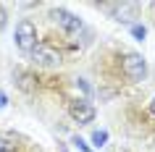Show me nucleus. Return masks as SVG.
I'll list each match as a JSON object with an SVG mask.
<instances>
[{
    "label": "nucleus",
    "instance_id": "1",
    "mask_svg": "<svg viewBox=\"0 0 155 152\" xmlns=\"http://www.w3.org/2000/svg\"><path fill=\"white\" fill-rule=\"evenodd\" d=\"M16 47L21 53H32L37 47V26L29 18H24V21L16 24Z\"/></svg>",
    "mask_w": 155,
    "mask_h": 152
},
{
    "label": "nucleus",
    "instance_id": "2",
    "mask_svg": "<svg viewBox=\"0 0 155 152\" xmlns=\"http://www.w3.org/2000/svg\"><path fill=\"white\" fill-rule=\"evenodd\" d=\"M121 66H124V73H126L129 81H142L147 76V63L139 53H126Z\"/></svg>",
    "mask_w": 155,
    "mask_h": 152
},
{
    "label": "nucleus",
    "instance_id": "3",
    "mask_svg": "<svg viewBox=\"0 0 155 152\" xmlns=\"http://www.w3.org/2000/svg\"><path fill=\"white\" fill-rule=\"evenodd\" d=\"M50 18H53L66 34H76L79 29H82V18L74 16V13H68L66 8H53L50 11Z\"/></svg>",
    "mask_w": 155,
    "mask_h": 152
},
{
    "label": "nucleus",
    "instance_id": "4",
    "mask_svg": "<svg viewBox=\"0 0 155 152\" xmlns=\"http://www.w3.org/2000/svg\"><path fill=\"white\" fill-rule=\"evenodd\" d=\"M68 115H71L76 123H92L95 121V108H92L87 100H74L68 105Z\"/></svg>",
    "mask_w": 155,
    "mask_h": 152
},
{
    "label": "nucleus",
    "instance_id": "5",
    "mask_svg": "<svg viewBox=\"0 0 155 152\" xmlns=\"http://www.w3.org/2000/svg\"><path fill=\"white\" fill-rule=\"evenodd\" d=\"M32 58L40 66H55V63H61V53L53 50L50 45H45V42H37V47L32 50Z\"/></svg>",
    "mask_w": 155,
    "mask_h": 152
},
{
    "label": "nucleus",
    "instance_id": "6",
    "mask_svg": "<svg viewBox=\"0 0 155 152\" xmlns=\"http://www.w3.org/2000/svg\"><path fill=\"white\" fill-rule=\"evenodd\" d=\"M108 11H113L118 21H131V18H134L137 5H131V3H121V5H108Z\"/></svg>",
    "mask_w": 155,
    "mask_h": 152
},
{
    "label": "nucleus",
    "instance_id": "7",
    "mask_svg": "<svg viewBox=\"0 0 155 152\" xmlns=\"http://www.w3.org/2000/svg\"><path fill=\"white\" fill-rule=\"evenodd\" d=\"M13 79H16V84L24 89V92H32V89H34V84H32L34 76H32V73H26V71H16V73H13Z\"/></svg>",
    "mask_w": 155,
    "mask_h": 152
},
{
    "label": "nucleus",
    "instance_id": "8",
    "mask_svg": "<svg viewBox=\"0 0 155 152\" xmlns=\"http://www.w3.org/2000/svg\"><path fill=\"white\" fill-rule=\"evenodd\" d=\"M105 142H108V131H103V128H97V131L92 134V144H95V147H103Z\"/></svg>",
    "mask_w": 155,
    "mask_h": 152
},
{
    "label": "nucleus",
    "instance_id": "9",
    "mask_svg": "<svg viewBox=\"0 0 155 152\" xmlns=\"http://www.w3.org/2000/svg\"><path fill=\"white\" fill-rule=\"evenodd\" d=\"M131 34H134V37L142 42V40L147 37V29H145V26H139V24H134V26H131Z\"/></svg>",
    "mask_w": 155,
    "mask_h": 152
},
{
    "label": "nucleus",
    "instance_id": "10",
    "mask_svg": "<svg viewBox=\"0 0 155 152\" xmlns=\"http://www.w3.org/2000/svg\"><path fill=\"white\" fill-rule=\"evenodd\" d=\"M74 144H76V147H79V150H82V152H92V150H90V144L84 142L82 136H74Z\"/></svg>",
    "mask_w": 155,
    "mask_h": 152
},
{
    "label": "nucleus",
    "instance_id": "11",
    "mask_svg": "<svg viewBox=\"0 0 155 152\" xmlns=\"http://www.w3.org/2000/svg\"><path fill=\"white\" fill-rule=\"evenodd\" d=\"M5 21H8V13H5V8H3V3H0V32L5 29Z\"/></svg>",
    "mask_w": 155,
    "mask_h": 152
},
{
    "label": "nucleus",
    "instance_id": "12",
    "mask_svg": "<svg viewBox=\"0 0 155 152\" xmlns=\"http://www.w3.org/2000/svg\"><path fill=\"white\" fill-rule=\"evenodd\" d=\"M0 152H13V144H8L3 136H0Z\"/></svg>",
    "mask_w": 155,
    "mask_h": 152
},
{
    "label": "nucleus",
    "instance_id": "13",
    "mask_svg": "<svg viewBox=\"0 0 155 152\" xmlns=\"http://www.w3.org/2000/svg\"><path fill=\"white\" fill-rule=\"evenodd\" d=\"M76 87L82 89L84 95H90V87H87V81H84V79H76Z\"/></svg>",
    "mask_w": 155,
    "mask_h": 152
},
{
    "label": "nucleus",
    "instance_id": "14",
    "mask_svg": "<svg viewBox=\"0 0 155 152\" xmlns=\"http://www.w3.org/2000/svg\"><path fill=\"white\" fill-rule=\"evenodd\" d=\"M5 105H8V97H5L3 92H0V108H5Z\"/></svg>",
    "mask_w": 155,
    "mask_h": 152
},
{
    "label": "nucleus",
    "instance_id": "15",
    "mask_svg": "<svg viewBox=\"0 0 155 152\" xmlns=\"http://www.w3.org/2000/svg\"><path fill=\"white\" fill-rule=\"evenodd\" d=\"M150 110H153V115H155V100H153V102H150Z\"/></svg>",
    "mask_w": 155,
    "mask_h": 152
}]
</instances>
